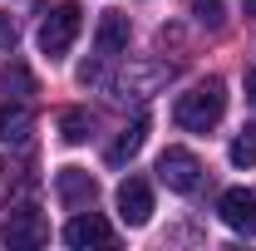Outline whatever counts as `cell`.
<instances>
[{
    "label": "cell",
    "mask_w": 256,
    "mask_h": 251,
    "mask_svg": "<svg viewBox=\"0 0 256 251\" xmlns=\"http://www.w3.org/2000/svg\"><path fill=\"white\" fill-rule=\"evenodd\" d=\"M226 158H232L236 168H252V162H256V124H246L242 133H236V138H232Z\"/></svg>",
    "instance_id": "13"
},
{
    "label": "cell",
    "mask_w": 256,
    "mask_h": 251,
    "mask_svg": "<svg viewBox=\"0 0 256 251\" xmlns=\"http://www.w3.org/2000/svg\"><path fill=\"white\" fill-rule=\"evenodd\" d=\"M64 242L74 251H89V246H108L114 242V226L98 217V212H79V217L64 222Z\"/></svg>",
    "instance_id": "6"
},
{
    "label": "cell",
    "mask_w": 256,
    "mask_h": 251,
    "mask_svg": "<svg viewBox=\"0 0 256 251\" xmlns=\"http://www.w3.org/2000/svg\"><path fill=\"white\" fill-rule=\"evenodd\" d=\"M217 212L232 232H242V236H256V192L252 188H226L222 202H217Z\"/></svg>",
    "instance_id": "5"
},
{
    "label": "cell",
    "mask_w": 256,
    "mask_h": 251,
    "mask_svg": "<svg viewBox=\"0 0 256 251\" xmlns=\"http://www.w3.org/2000/svg\"><path fill=\"white\" fill-rule=\"evenodd\" d=\"M54 188H60V202H64V207H74V212L94 207V197H98V182L84 172V168H64L60 178H54Z\"/></svg>",
    "instance_id": "8"
},
{
    "label": "cell",
    "mask_w": 256,
    "mask_h": 251,
    "mask_svg": "<svg viewBox=\"0 0 256 251\" xmlns=\"http://www.w3.org/2000/svg\"><path fill=\"white\" fill-rule=\"evenodd\" d=\"M222 114H226V84L222 79H202V84H192L188 94H178V104H172V118H178V128H188V133L217 128Z\"/></svg>",
    "instance_id": "1"
},
{
    "label": "cell",
    "mask_w": 256,
    "mask_h": 251,
    "mask_svg": "<svg viewBox=\"0 0 256 251\" xmlns=\"http://www.w3.org/2000/svg\"><path fill=\"white\" fill-rule=\"evenodd\" d=\"M30 133H34V114L25 104H0V143L20 148V143H30Z\"/></svg>",
    "instance_id": "10"
},
{
    "label": "cell",
    "mask_w": 256,
    "mask_h": 251,
    "mask_svg": "<svg viewBox=\"0 0 256 251\" xmlns=\"http://www.w3.org/2000/svg\"><path fill=\"white\" fill-rule=\"evenodd\" d=\"M143 138H148V114H138V118H133V124L124 128V133H118V138H114V143H108V162H114V168H124L128 158L138 153V148H143Z\"/></svg>",
    "instance_id": "11"
},
{
    "label": "cell",
    "mask_w": 256,
    "mask_h": 251,
    "mask_svg": "<svg viewBox=\"0 0 256 251\" xmlns=\"http://www.w3.org/2000/svg\"><path fill=\"white\" fill-rule=\"evenodd\" d=\"M242 5H246V15H256V0H242Z\"/></svg>",
    "instance_id": "17"
},
{
    "label": "cell",
    "mask_w": 256,
    "mask_h": 251,
    "mask_svg": "<svg viewBox=\"0 0 256 251\" xmlns=\"http://www.w3.org/2000/svg\"><path fill=\"white\" fill-rule=\"evenodd\" d=\"M5 246L10 251H34V246H44L50 242V222L40 217L34 207H10V217H5Z\"/></svg>",
    "instance_id": "3"
},
{
    "label": "cell",
    "mask_w": 256,
    "mask_h": 251,
    "mask_svg": "<svg viewBox=\"0 0 256 251\" xmlns=\"http://www.w3.org/2000/svg\"><path fill=\"white\" fill-rule=\"evenodd\" d=\"M192 15H197V25H207V30H222V0H192Z\"/></svg>",
    "instance_id": "14"
},
{
    "label": "cell",
    "mask_w": 256,
    "mask_h": 251,
    "mask_svg": "<svg viewBox=\"0 0 256 251\" xmlns=\"http://www.w3.org/2000/svg\"><path fill=\"white\" fill-rule=\"evenodd\" d=\"M89 133H94V118H89L84 108H64L60 114V138L64 143H84Z\"/></svg>",
    "instance_id": "12"
},
{
    "label": "cell",
    "mask_w": 256,
    "mask_h": 251,
    "mask_svg": "<svg viewBox=\"0 0 256 251\" xmlns=\"http://www.w3.org/2000/svg\"><path fill=\"white\" fill-rule=\"evenodd\" d=\"M79 25H84V10H79V0H64V5H54V10L44 15V25H40V54L60 60L64 50L74 44Z\"/></svg>",
    "instance_id": "2"
},
{
    "label": "cell",
    "mask_w": 256,
    "mask_h": 251,
    "mask_svg": "<svg viewBox=\"0 0 256 251\" xmlns=\"http://www.w3.org/2000/svg\"><path fill=\"white\" fill-rule=\"evenodd\" d=\"M158 178L172 192H197V182H202V162H197V153H188V148H162Z\"/></svg>",
    "instance_id": "4"
},
{
    "label": "cell",
    "mask_w": 256,
    "mask_h": 251,
    "mask_svg": "<svg viewBox=\"0 0 256 251\" xmlns=\"http://www.w3.org/2000/svg\"><path fill=\"white\" fill-rule=\"evenodd\" d=\"M124 50H128V15L108 10V15L98 20V30H94V54L108 64V60H118Z\"/></svg>",
    "instance_id": "9"
},
{
    "label": "cell",
    "mask_w": 256,
    "mask_h": 251,
    "mask_svg": "<svg viewBox=\"0 0 256 251\" xmlns=\"http://www.w3.org/2000/svg\"><path fill=\"white\" fill-rule=\"evenodd\" d=\"M118 217L128 226H143V222L153 217V188L143 178H124L118 182Z\"/></svg>",
    "instance_id": "7"
},
{
    "label": "cell",
    "mask_w": 256,
    "mask_h": 251,
    "mask_svg": "<svg viewBox=\"0 0 256 251\" xmlns=\"http://www.w3.org/2000/svg\"><path fill=\"white\" fill-rule=\"evenodd\" d=\"M15 40H20V25L0 10V50H15Z\"/></svg>",
    "instance_id": "15"
},
{
    "label": "cell",
    "mask_w": 256,
    "mask_h": 251,
    "mask_svg": "<svg viewBox=\"0 0 256 251\" xmlns=\"http://www.w3.org/2000/svg\"><path fill=\"white\" fill-rule=\"evenodd\" d=\"M246 98L256 104V69H246Z\"/></svg>",
    "instance_id": "16"
}]
</instances>
